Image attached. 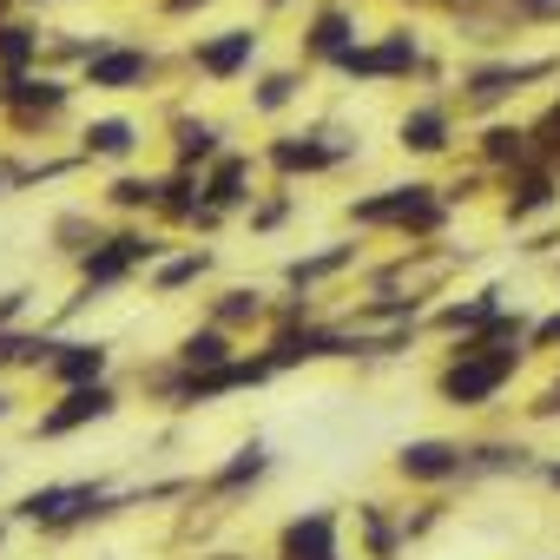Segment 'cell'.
Returning a JSON list of instances; mask_svg holds the SVG:
<instances>
[{
  "label": "cell",
  "mask_w": 560,
  "mask_h": 560,
  "mask_svg": "<svg viewBox=\"0 0 560 560\" xmlns=\"http://www.w3.org/2000/svg\"><path fill=\"white\" fill-rule=\"evenodd\" d=\"M291 218H298V191H291V185H270V191H257V198H250L244 231H250V237H270V231H284Z\"/></svg>",
  "instance_id": "obj_35"
},
{
  "label": "cell",
  "mask_w": 560,
  "mask_h": 560,
  "mask_svg": "<svg viewBox=\"0 0 560 560\" xmlns=\"http://www.w3.org/2000/svg\"><path fill=\"white\" fill-rule=\"evenodd\" d=\"M553 560H560V553H553Z\"/></svg>",
  "instance_id": "obj_52"
},
{
  "label": "cell",
  "mask_w": 560,
  "mask_h": 560,
  "mask_svg": "<svg viewBox=\"0 0 560 560\" xmlns=\"http://www.w3.org/2000/svg\"><path fill=\"white\" fill-rule=\"evenodd\" d=\"M198 560H250V553H231V547H218V553H198Z\"/></svg>",
  "instance_id": "obj_48"
},
{
  "label": "cell",
  "mask_w": 560,
  "mask_h": 560,
  "mask_svg": "<svg viewBox=\"0 0 560 560\" xmlns=\"http://www.w3.org/2000/svg\"><path fill=\"white\" fill-rule=\"evenodd\" d=\"M47 34H54V27L27 21V8H21L14 21H0V73H34V67L47 60Z\"/></svg>",
  "instance_id": "obj_32"
},
{
  "label": "cell",
  "mask_w": 560,
  "mask_h": 560,
  "mask_svg": "<svg viewBox=\"0 0 560 560\" xmlns=\"http://www.w3.org/2000/svg\"><path fill=\"white\" fill-rule=\"evenodd\" d=\"M244 350V337H231L224 324H198V330H185L178 343H172V357H178V370H218V363H231Z\"/></svg>",
  "instance_id": "obj_34"
},
{
  "label": "cell",
  "mask_w": 560,
  "mask_h": 560,
  "mask_svg": "<svg viewBox=\"0 0 560 560\" xmlns=\"http://www.w3.org/2000/svg\"><path fill=\"white\" fill-rule=\"evenodd\" d=\"M205 317L224 324L231 337H264V330H270V291H257V284H224Z\"/></svg>",
  "instance_id": "obj_30"
},
{
  "label": "cell",
  "mask_w": 560,
  "mask_h": 560,
  "mask_svg": "<svg viewBox=\"0 0 560 560\" xmlns=\"http://www.w3.org/2000/svg\"><path fill=\"white\" fill-rule=\"evenodd\" d=\"M389 475L402 481V488H422V494H435V488H468V442L462 435H409L396 455H389Z\"/></svg>",
  "instance_id": "obj_11"
},
{
  "label": "cell",
  "mask_w": 560,
  "mask_h": 560,
  "mask_svg": "<svg viewBox=\"0 0 560 560\" xmlns=\"http://www.w3.org/2000/svg\"><path fill=\"white\" fill-rule=\"evenodd\" d=\"M205 8H218V0H159L165 21H191V14H205Z\"/></svg>",
  "instance_id": "obj_42"
},
{
  "label": "cell",
  "mask_w": 560,
  "mask_h": 560,
  "mask_svg": "<svg viewBox=\"0 0 560 560\" xmlns=\"http://www.w3.org/2000/svg\"><path fill=\"white\" fill-rule=\"evenodd\" d=\"M553 376H560V370H553Z\"/></svg>",
  "instance_id": "obj_51"
},
{
  "label": "cell",
  "mask_w": 560,
  "mask_h": 560,
  "mask_svg": "<svg viewBox=\"0 0 560 560\" xmlns=\"http://www.w3.org/2000/svg\"><path fill=\"white\" fill-rule=\"evenodd\" d=\"M468 152H475V165L488 172V178H508V172H521V165H534L540 152H534V126L527 119H475V139H468Z\"/></svg>",
  "instance_id": "obj_19"
},
{
  "label": "cell",
  "mask_w": 560,
  "mask_h": 560,
  "mask_svg": "<svg viewBox=\"0 0 560 560\" xmlns=\"http://www.w3.org/2000/svg\"><path fill=\"white\" fill-rule=\"evenodd\" d=\"M8 534H14V514H8V508H0V547H8Z\"/></svg>",
  "instance_id": "obj_49"
},
{
  "label": "cell",
  "mask_w": 560,
  "mask_h": 560,
  "mask_svg": "<svg viewBox=\"0 0 560 560\" xmlns=\"http://www.w3.org/2000/svg\"><path fill=\"white\" fill-rule=\"evenodd\" d=\"M540 475V448L521 435H475L468 442V481H521Z\"/></svg>",
  "instance_id": "obj_26"
},
{
  "label": "cell",
  "mask_w": 560,
  "mask_h": 560,
  "mask_svg": "<svg viewBox=\"0 0 560 560\" xmlns=\"http://www.w3.org/2000/svg\"><path fill=\"white\" fill-rule=\"evenodd\" d=\"M21 14V0H0V21H14Z\"/></svg>",
  "instance_id": "obj_50"
},
{
  "label": "cell",
  "mask_w": 560,
  "mask_h": 560,
  "mask_svg": "<svg viewBox=\"0 0 560 560\" xmlns=\"http://www.w3.org/2000/svg\"><path fill=\"white\" fill-rule=\"evenodd\" d=\"M139 145H145V126L126 119V113H100V119H86L80 139H73V152H80L86 165H132Z\"/></svg>",
  "instance_id": "obj_23"
},
{
  "label": "cell",
  "mask_w": 560,
  "mask_h": 560,
  "mask_svg": "<svg viewBox=\"0 0 560 560\" xmlns=\"http://www.w3.org/2000/svg\"><path fill=\"white\" fill-rule=\"evenodd\" d=\"M257 350L277 363V376L291 370H317V363H350V324L311 317V324H270L257 337Z\"/></svg>",
  "instance_id": "obj_9"
},
{
  "label": "cell",
  "mask_w": 560,
  "mask_h": 560,
  "mask_svg": "<svg viewBox=\"0 0 560 560\" xmlns=\"http://www.w3.org/2000/svg\"><path fill=\"white\" fill-rule=\"evenodd\" d=\"M73 86L67 73L54 67H34V73H0V126L14 139H47L67 113H73Z\"/></svg>",
  "instance_id": "obj_5"
},
{
  "label": "cell",
  "mask_w": 560,
  "mask_h": 560,
  "mask_svg": "<svg viewBox=\"0 0 560 560\" xmlns=\"http://www.w3.org/2000/svg\"><path fill=\"white\" fill-rule=\"evenodd\" d=\"M14 416H21V396H14L8 383H0V422H14Z\"/></svg>",
  "instance_id": "obj_45"
},
{
  "label": "cell",
  "mask_w": 560,
  "mask_h": 560,
  "mask_svg": "<svg viewBox=\"0 0 560 560\" xmlns=\"http://www.w3.org/2000/svg\"><path fill=\"white\" fill-rule=\"evenodd\" d=\"M521 370H527V357H501V350L448 343V357L435 363L429 389H435V402H442V409H455V416H481V409H494V402L514 389V376H521Z\"/></svg>",
  "instance_id": "obj_3"
},
{
  "label": "cell",
  "mask_w": 560,
  "mask_h": 560,
  "mask_svg": "<svg viewBox=\"0 0 560 560\" xmlns=\"http://www.w3.org/2000/svg\"><path fill=\"white\" fill-rule=\"evenodd\" d=\"M159 73H165V54H159L152 40H119V34H113V40L80 67V86H93V93H152Z\"/></svg>",
  "instance_id": "obj_13"
},
{
  "label": "cell",
  "mask_w": 560,
  "mask_h": 560,
  "mask_svg": "<svg viewBox=\"0 0 560 560\" xmlns=\"http://www.w3.org/2000/svg\"><path fill=\"white\" fill-rule=\"evenodd\" d=\"M119 409H126V389H119L113 376H100V383H80V389H54V402H40V416L27 422V435H34V442H67V435H80V429L113 422Z\"/></svg>",
  "instance_id": "obj_8"
},
{
  "label": "cell",
  "mask_w": 560,
  "mask_h": 560,
  "mask_svg": "<svg viewBox=\"0 0 560 560\" xmlns=\"http://www.w3.org/2000/svg\"><path fill=\"white\" fill-rule=\"evenodd\" d=\"M547 494H560V455H540V475H534Z\"/></svg>",
  "instance_id": "obj_44"
},
{
  "label": "cell",
  "mask_w": 560,
  "mask_h": 560,
  "mask_svg": "<svg viewBox=\"0 0 560 560\" xmlns=\"http://www.w3.org/2000/svg\"><path fill=\"white\" fill-rule=\"evenodd\" d=\"M547 250H560V224H547V231H534V237L521 244V257H547Z\"/></svg>",
  "instance_id": "obj_43"
},
{
  "label": "cell",
  "mask_w": 560,
  "mask_h": 560,
  "mask_svg": "<svg viewBox=\"0 0 560 560\" xmlns=\"http://www.w3.org/2000/svg\"><path fill=\"white\" fill-rule=\"evenodd\" d=\"M198 211H205V178H198L191 165H165V172H159V211H152V224L191 231Z\"/></svg>",
  "instance_id": "obj_29"
},
{
  "label": "cell",
  "mask_w": 560,
  "mask_h": 560,
  "mask_svg": "<svg viewBox=\"0 0 560 560\" xmlns=\"http://www.w3.org/2000/svg\"><path fill=\"white\" fill-rule=\"evenodd\" d=\"M363 40V14H357V0H317V8L304 14V34H298V60L317 73H337V60Z\"/></svg>",
  "instance_id": "obj_14"
},
{
  "label": "cell",
  "mask_w": 560,
  "mask_h": 560,
  "mask_svg": "<svg viewBox=\"0 0 560 560\" xmlns=\"http://www.w3.org/2000/svg\"><path fill=\"white\" fill-rule=\"evenodd\" d=\"M527 126H534V152H540L547 165H560V93H553V100H547Z\"/></svg>",
  "instance_id": "obj_38"
},
{
  "label": "cell",
  "mask_w": 560,
  "mask_h": 560,
  "mask_svg": "<svg viewBox=\"0 0 560 560\" xmlns=\"http://www.w3.org/2000/svg\"><path fill=\"white\" fill-rule=\"evenodd\" d=\"M257 172H264V159H250V152H218L198 178H205V198L218 205V211H231V218H244L250 211V198H257Z\"/></svg>",
  "instance_id": "obj_25"
},
{
  "label": "cell",
  "mask_w": 560,
  "mask_h": 560,
  "mask_svg": "<svg viewBox=\"0 0 560 560\" xmlns=\"http://www.w3.org/2000/svg\"><path fill=\"white\" fill-rule=\"evenodd\" d=\"M357 553H363V560H402V553H409L402 508H389V501H357Z\"/></svg>",
  "instance_id": "obj_28"
},
{
  "label": "cell",
  "mask_w": 560,
  "mask_h": 560,
  "mask_svg": "<svg viewBox=\"0 0 560 560\" xmlns=\"http://www.w3.org/2000/svg\"><path fill=\"white\" fill-rule=\"evenodd\" d=\"M304 86H311V67H304V60H298V67H264V73L250 80V119L291 113V106L304 100Z\"/></svg>",
  "instance_id": "obj_31"
},
{
  "label": "cell",
  "mask_w": 560,
  "mask_h": 560,
  "mask_svg": "<svg viewBox=\"0 0 560 560\" xmlns=\"http://www.w3.org/2000/svg\"><path fill=\"white\" fill-rule=\"evenodd\" d=\"M442 521H448V488H435L429 501L402 508V534H409V547H416V540H429V534H435Z\"/></svg>",
  "instance_id": "obj_37"
},
{
  "label": "cell",
  "mask_w": 560,
  "mask_h": 560,
  "mask_svg": "<svg viewBox=\"0 0 560 560\" xmlns=\"http://www.w3.org/2000/svg\"><path fill=\"white\" fill-rule=\"evenodd\" d=\"M100 231H106V224H100L93 211H60V218H54V250L73 264L86 244H100Z\"/></svg>",
  "instance_id": "obj_36"
},
{
  "label": "cell",
  "mask_w": 560,
  "mask_h": 560,
  "mask_svg": "<svg viewBox=\"0 0 560 560\" xmlns=\"http://www.w3.org/2000/svg\"><path fill=\"white\" fill-rule=\"evenodd\" d=\"M553 211H560V165L534 159V165H521V172L501 178V224L527 231L534 218H553Z\"/></svg>",
  "instance_id": "obj_18"
},
{
  "label": "cell",
  "mask_w": 560,
  "mask_h": 560,
  "mask_svg": "<svg viewBox=\"0 0 560 560\" xmlns=\"http://www.w3.org/2000/svg\"><path fill=\"white\" fill-rule=\"evenodd\" d=\"M211 270H218V250H211V244H172V250L145 270V291H152V298H185V291L205 284Z\"/></svg>",
  "instance_id": "obj_27"
},
{
  "label": "cell",
  "mask_w": 560,
  "mask_h": 560,
  "mask_svg": "<svg viewBox=\"0 0 560 560\" xmlns=\"http://www.w3.org/2000/svg\"><path fill=\"white\" fill-rule=\"evenodd\" d=\"M165 145H172V165H191V172H205L218 152H231V132H224L211 113H191V106H178V113L165 119Z\"/></svg>",
  "instance_id": "obj_24"
},
{
  "label": "cell",
  "mask_w": 560,
  "mask_h": 560,
  "mask_svg": "<svg viewBox=\"0 0 560 560\" xmlns=\"http://www.w3.org/2000/svg\"><path fill=\"white\" fill-rule=\"evenodd\" d=\"M264 383H277V363H270L264 350H237V357H231V363H218V370H185L165 409L191 416V409H211V402L244 396V389H264Z\"/></svg>",
  "instance_id": "obj_10"
},
{
  "label": "cell",
  "mask_w": 560,
  "mask_h": 560,
  "mask_svg": "<svg viewBox=\"0 0 560 560\" xmlns=\"http://www.w3.org/2000/svg\"><path fill=\"white\" fill-rule=\"evenodd\" d=\"M422 67H429V40L416 27H383V34L357 40L337 60V80H350V86H402V80H422Z\"/></svg>",
  "instance_id": "obj_7"
},
{
  "label": "cell",
  "mask_w": 560,
  "mask_h": 560,
  "mask_svg": "<svg viewBox=\"0 0 560 560\" xmlns=\"http://www.w3.org/2000/svg\"><path fill=\"white\" fill-rule=\"evenodd\" d=\"M270 468H277V455H270V442H237L205 481H198V494L191 501H211V508H231V501H244V494H257L264 481H270Z\"/></svg>",
  "instance_id": "obj_16"
},
{
  "label": "cell",
  "mask_w": 560,
  "mask_h": 560,
  "mask_svg": "<svg viewBox=\"0 0 560 560\" xmlns=\"http://www.w3.org/2000/svg\"><path fill=\"white\" fill-rule=\"evenodd\" d=\"M514 14V27H560V0H494Z\"/></svg>",
  "instance_id": "obj_39"
},
{
  "label": "cell",
  "mask_w": 560,
  "mask_h": 560,
  "mask_svg": "<svg viewBox=\"0 0 560 560\" xmlns=\"http://www.w3.org/2000/svg\"><path fill=\"white\" fill-rule=\"evenodd\" d=\"M27 304H34V291H27V284L0 291V330H21V324H27Z\"/></svg>",
  "instance_id": "obj_41"
},
{
  "label": "cell",
  "mask_w": 560,
  "mask_h": 560,
  "mask_svg": "<svg viewBox=\"0 0 560 560\" xmlns=\"http://www.w3.org/2000/svg\"><path fill=\"white\" fill-rule=\"evenodd\" d=\"M100 376H113V343H106V337H67V330H60V343H54L40 383H47V389H80V383H100Z\"/></svg>",
  "instance_id": "obj_21"
},
{
  "label": "cell",
  "mask_w": 560,
  "mask_h": 560,
  "mask_svg": "<svg viewBox=\"0 0 560 560\" xmlns=\"http://www.w3.org/2000/svg\"><path fill=\"white\" fill-rule=\"evenodd\" d=\"M270 560H277V553H270Z\"/></svg>",
  "instance_id": "obj_53"
},
{
  "label": "cell",
  "mask_w": 560,
  "mask_h": 560,
  "mask_svg": "<svg viewBox=\"0 0 560 560\" xmlns=\"http://www.w3.org/2000/svg\"><path fill=\"white\" fill-rule=\"evenodd\" d=\"M462 139V113L448 93H429V100H409V113L396 119V145L402 159H448Z\"/></svg>",
  "instance_id": "obj_15"
},
{
  "label": "cell",
  "mask_w": 560,
  "mask_h": 560,
  "mask_svg": "<svg viewBox=\"0 0 560 560\" xmlns=\"http://www.w3.org/2000/svg\"><path fill=\"white\" fill-rule=\"evenodd\" d=\"M560 80V54H527V60H468L448 86L455 113L462 119H494L501 106H514L527 86H547Z\"/></svg>",
  "instance_id": "obj_4"
},
{
  "label": "cell",
  "mask_w": 560,
  "mask_h": 560,
  "mask_svg": "<svg viewBox=\"0 0 560 560\" xmlns=\"http://www.w3.org/2000/svg\"><path fill=\"white\" fill-rule=\"evenodd\" d=\"M357 264H363V231H357V237H337V244H324V250L291 257L284 270H277V284H284V291H317V298H324V284L350 277Z\"/></svg>",
  "instance_id": "obj_22"
},
{
  "label": "cell",
  "mask_w": 560,
  "mask_h": 560,
  "mask_svg": "<svg viewBox=\"0 0 560 560\" xmlns=\"http://www.w3.org/2000/svg\"><path fill=\"white\" fill-rule=\"evenodd\" d=\"M21 8H80V0H21Z\"/></svg>",
  "instance_id": "obj_47"
},
{
  "label": "cell",
  "mask_w": 560,
  "mask_h": 560,
  "mask_svg": "<svg viewBox=\"0 0 560 560\" xmlns=\"http://www.w3.org/2000/svg\"><path fill=\"white\" fill-rule=\"evenodd\" d=\"M100 205H106L113 218H152V211H159V172H132V165H119V172L106 178Z\"/></svg>",
  "instance_id": "obj_33"
},
{
  "label": "cell",
  "mask_w": 560,
  "mask_h": 560,
  "mask_svg": "<svg viewBox=\"0 0 560 560\" xmlns=\"http://www.w3.org/2000/svg\"><path fill=\"white\" fill-rule=\"evenodd\" d=\"M264 172L277 185H298V178H330L357 159V139H343L337 126H304V132H270L264 139Z\"/></svg>",
  "instance_id": "obj_6"
},
{
  "label": "cell",
  "mask_w": 560,
  "mask_h": 560,
  "mask_svg": "<svg viewBox=\"0 0 560 560\" xmlns=\"http://www.w3.org/2000/svg\"><path fill=\"white\" fill-rule=\"evenodd\" d=\"M343 218H350V231H389V237H409V244H435L455 218V198L435 178H396V185H376V191L350 198Z\"/></svg>",
  "instance_id": "obj_2"
},
{
  "label": "cell",
  "mask_w": 560,
  "mask_h": 560,
  "mask_svg": "<svg viewBox=\"0 0 560 560\" xmlns=\"http://www.w3.org/2000/svg\"><path fill=\"white\" fill-rule=\"evenodd\" d=\"M527 357H553V363H560V311L534 317V330H527Z\"/></svg>",
  "instance_id": "obj_40"
},
{
  "label": "cell",
  "mask_w": 560,
  "mask_h": 560,
  "mask_svg": "<svg viewBox=\"0 0 560 560\" xmlns=\"http://www.w3.org/2000/svg\"><path fill=\"white\" fill-rule=\"evenodd\" d=\"M257 60H264V27H218V34H198L185 47V67L205 86H237L257 73Z\"/></svg>",
  "instance_id": "obj_12"
},
{
  "label": "cell",
  "mask_w": 560,
  "mask_h": 560,
  "mask_svg": "<svg viewBox=\"0 0 560 560\" xmlns=\"http://www.w3.org/2000/svg\"><path fill=\"white\" fill-rule=\"evenodd\" d=\"M277 560H350L343 553V514L337 508H298L270 540Z\"/></svg>",
  "instance_id": "obj_17"
},
{
  "label": "cell",
  "mask_w": 560,
  "mask_h": 560,
  "mask_svg": "<svg viewBox=\"0 0 560 560\" xmlns=\"http://www.w3.org/2000/svg\"><path fill=\"white\" fill-rule=\"evenodd\" d=\"M264 14H291V8H304V0H257Z\"/></svg>",
  "instance_id": "obj_46"
},
{
  "label": "cell",
  "mask_w": 560,
  "mask_h": 560,
  "mask_svg": "<svg viewBox=\"0 0 560 560\" xmlns=\"http://www.w3.org/2000/svg\"><path fill=\"white\" fill-rule=\"evenodd\" d=\"M165 250H172V231H165V224H159V231H145V218H126V224L100 231V244H86V250L73 257V298H67V311L54 317V330H67L86 304H100V298L126 291L132 277H145Z\"/></svg>",
  "instance_id": "obj_1"
},
{
  "label": "cell",
  "mask_w": 560,
  "mask_h": 560,
  "mask_svg": "<svg viewBox=\"0 0 560 560\" xmlns=\"http://www.w3.org/2000/svg\"><path fill=\"white\" fill-rule=\"evenodd\" d=\"M501 311H508V284H475V291H462V298H435L422 337L462 343V337H475V330H481L488 317H501Z\"/></svg>",
  "instance_id": "obj_20"
}]
</instances>
